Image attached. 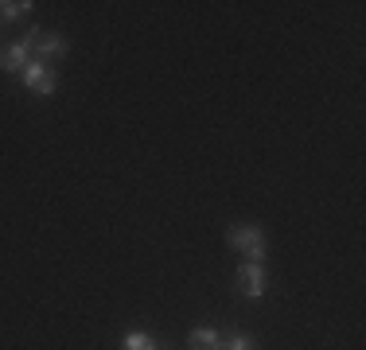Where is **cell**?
I'll list each match as a JSON object with an SVG mask.
<instances>
[{"label":"cell","instance_id":"52a82bcc","mask_svg":"<svg viewBox=\"0 0 366 350\" xmlns=\"http://www.w3.org/2000/svg\"><path fill=\"white\" fill-rule=\"evenodd\" d=\"M28 8H31L28 0H4V4H0V20H20Z\"/></svg>","mask_w":366,"mask_h":350},{"label":"cell","instance_id":"8992f818","mask_svg":"<svg viewBox=\"0 0 366 350\" xmlns=\"http://www.w3.org/2000/svg\"><path fill=\"white\" fill-rule=\"evenodd\" d=\"M187 343H191V350H222L226 339H222L214 327H195V331H191Z\"/></svg>","mask_w":366,"mask_h":350},{"label":"cell","instance_id":"3957f363","mask_svg":"<svg viewBox=\"0 0 366 350\" xmlns=\"http://www.w3.org/2000/svg\"><path fill=\"white\" fill-rule=\"evenodd\" d=\"M24 86L28 90H36V94H43V98H51L55 94V70H51V63H39V59H31L28 66H24Z\"/></svg>","mask_w":366,"mask_h":350},{"label":"cell","instance_id":"6da1fadb","mask_svg":"<svg viewBox=\"0 0 366 350\" xmlns=\"http://www.w3.org/2000/svg\"><path fill=\"white\" fill-rule=\"evenodd\" d=\"M36 39H39V31L31 28L28 35H20V39H16L8 51H0V70H12V74H24V66L31 63V51H36Z\"/></svg>","mask_w":366,"mask_h":350},{"label":"cell","instance_id":"7a4b0ae2","mask_svg":"<svg viewBox=\"0 0 366 350\" xmlns=\"http://www.w3.org/2000/svg\"><path fill=\"white\" fill-rule=\"evenodd\" d=\"M226 238H230V245H238V249L246 253V261H257L261 265V257H265V241H261L257 226H234Z\"/></svg>","mask_w":366,"mask_h":350},{"label":"cell","instance_id":"30bf717a","mask_svg":"<svg viewBox=\"0 0 366 350\" xmlns=\"http://www.w3.org/2000/svg\"><path fill=\"white\" fill-rule=\"evenodd\" d=\"M148 350H164V346H156V343H152V346H148Z\"/></svg>","mask_w":366,"mask_h":350},{"label":"cell","instance_id":"5b68a950","mask_svg":"<svg viewBox=\"0 0 366 350\" xmlns=\"http://www.w3.org/2000/svg\"><path fill=\"white\" fill-rule=\"evenodd\" d=\"M66 47H71V43H66L63 35H39L36 39V59L47 63V59H55V55H66Z\"/></svg>","mask_w":366,"mask_h":350},{"label":"cell","instance_id":"277c9868","mask_svg":"<svg viewBox=\"0 0 366 350\" xmlns=\"http://www.w3.org/2000/svg\"><path fill=\"white\" fill-rule=\"evenodd\" d=\"M238 288H242V296H249V300H261V296H265V273H261L257 261H246V265H242Z\"/></svg>","mask_w":366,"mask_h":350},{"label":"cell","instance_id":"9c48e42d","mask_svg":"<svg viewBox=\"0 0 366 350\" xmlns=\"http://www.w3.org/2000/svg\"><path fill=\"white\" fill-rule=\"evenodd\" d=\"M148 346H152V339L141 335V331H133V335L121 339V350H148Z\"/></svg>","mask_w":366,"mask_h":350},{"label":"cell","instance_id":"ba28073f","mask_svg":"<svg viewBox=\"0 0 366 350\" xmlns=\"http://www.w3.org/2000/svg\"><path fill=\"white\" fill-rule=\"evenodd\" d=\"M222 350H257V343H254V335H242L238 331V335H230L222 343Z\"/></svg>","mask_w":366,"mask_h":350}]
</instances>
